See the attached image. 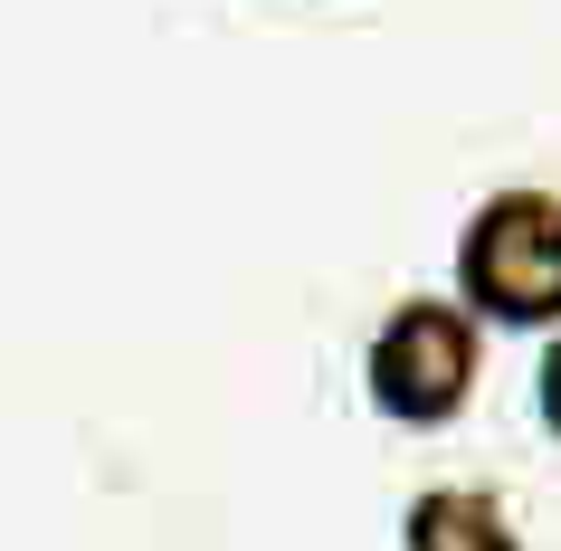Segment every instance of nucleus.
Segmentation results:
<instances>
[{"instance_id":"obj_1","label":"nucleus","mask_w":561,"mask_h":551,"mask_svg":"<svg viewBox=\"0 0 561 551\" xmlns=\"http://www.w3.org/2000/svg\"><path fill=\"white\" fill-rule=\"evenodd\" d=\"M457 305L485 333H552L561 323V191L504 181L457 229Z\"/></svg>"},{"instance_id":"obj_2","label":"nucleus","mask_w":561,"mask_h":551,"mask_svg":"<svg viewBox=\"0 0 561 551\" xmlns=\"http://www.w3.org/2000/svg\"><path fill=\"white\" fill-rule=\"evenodd\" d=\"M485 380V323L457 295H400L362 343V400L390 428H447Z\"/></svg>"},{"instance_id":"obj_3","label":"nucleus","mask_w":561,"mask_h":551,"mask_svg":"<svg viewBox=\"0 0 561 551\" xmlns=\"http://www.w3.org/2000/svg\"><path fill=\"white\" fill-rule=\"evenodd\" d=\"M400 551H524V532L504 514V494L428 485V494H410V514H400Z\"/></svg>"},{"instance_id":"obj_4","label":"nucleus","mask_w":561,"mask_h":551,"mask_svg":"<svg viewBox=\"0 0 561 551\" xmlns=\"http://www.w3.org/2000/svg\"><path fill=\"white\" fill-rule=\"evenodd\" d=\"M533 409H542V428H552V447H561V323L542 333V361H533Z\"/></svg>"}]
</instances>
